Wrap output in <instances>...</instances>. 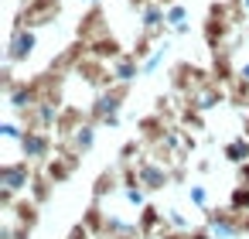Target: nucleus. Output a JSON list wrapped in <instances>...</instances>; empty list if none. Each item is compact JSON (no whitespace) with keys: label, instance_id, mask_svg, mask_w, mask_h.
<instances>
[{"label":"nucleus","instance_id":"3","mask_svg":"<svg viewBox=\"0 0 249 239\" xmlns=\"http://www.w3.org/2000/svg\"><path fill=\"white\" fill-rule=\"evenodd\" d=\"M21 178H28V164H14V167H4V184H7V191H18Z\"/></svg>","mask_w":249,"mask_h":239},{"label":"nucleus","instance_id":"1","mask_svg":"<svg viewBox=\"0 0 249 239\" xmlns=\"http://www.w3.org/2000/svg\"><path fill=\"white\" fill-rule=\"evenodd\" d=\"M52 14H58V0H38L35 7H28V11H24V18H21V21L41 24V21H48Z\"/></svg>","mask_w":249,"mask_h":239},{"label":"nucleus","instance_id":"2","mask_svg":"<svg viewBox=\"0 0 249 239\" xmlns=\"http://www.w3.org/2000/svg\"><path fill=\"white\" fill-rule=\"evenodd\" d=\"M31 48H35V38H31V35L24 38V31H18L14 41H11V55H14V58H24V55H31Z\"/></svg>","mask_w":249,"mask_h":239}]
</instances>
